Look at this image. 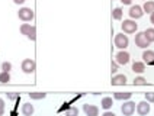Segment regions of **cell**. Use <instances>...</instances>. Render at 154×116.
<instances>
[{
	"label": "cell",
	"instance_id": "1",
	"mask_svg": "<svg viewBox=\"0 0 154 116\" xmlns=\"http://www.w3.org/2000/svg\"><path fill=\"white\" fill-rule=\"evenodd\" d=\"M20 33L25 35L26 38L31 39V41H35V39H36V28L32 25H29V23H23V25L20 26Z\"/></svg>",
	"mask_w": 154,
	"mask_h": 116
},
{
	"label": "cell",
	"instance_id": "2",
	"mask_svg": "<svg viewBox=\"0 0 154 116\" xmlns=\"http://www.w3.org/2000/svg\"><path fill=\"white\" fill-rule=\"evenodd\" d=\"M17 16H19L20 20H23V22H31L35 17V13L31 8H22V9H19Z\"/></svg>",
	"mask_w": 154,
	"mask_h": 116
},
{
	"label": "cell",
	"instance_id": "3",
	"mask_svg": "<svg viewBox=\"0 0 154 116\" xmlns=\"http://www.w3.org/2000/svg\"><path fill=\"white\" fill-rule=\"evenodd\" d=\"M20 68H22V71H23V73H26V74H32L35 70H36V64H35L34 60L26 58V60H23V61H22V66H20Z\"/></svg>",
	"mask_w": 154,
	"mask_h": 116
},
{
	"label": "cell",
	"instance_id": "4",
	"mask_svg": "<svg viewBox=\"0 0 154 116\" xmlns=\"http://www.w3.org/2000/svg\"><path fill=\"white\" fill-rule=\"evenodd\" d=\"M129 44V39L127 35H124V33H118L116 36H115V47L116 48H119V50H125L127 47H128Z\"/></svg>",
	"mask_w": 154,
	"mask_h": 116
},
{
	"label": "cell",
	"instance_id": "5",
	"mask_svg": "<svg viewBox=\"0 0 154 116\" xmlns=\"http://www.w3.org/2000/svg\"><path fill=\"white\" fill-rule=\"evenodd\" d=\"M137 29H138V25L134 22V20H131V19L124 20V23H122V31H124V33L131 35V33H135Z\"/></svg>",
	"mask_w": 154,
	"mask_h": 116
},
{
	"label": "cell",
	"instance_id": "6",
	"mask_svg": "<svg viewBox=\"0 0 154 116\" xmlns=\"http://www.w3.org/2000/svg\"><path fill=\"white\" fill-rule=\"evenodd\" d=\"M121 112L124 113V116H131L135 112V103L131 102V100H127V102L121 106Z\"/></svg>",
	"mask_w": 154,
	"mask_h": 116
},
{
	"label": "cell",
	"instance_id": "7",
	"mask_svg": "<svg viewBox=\"0 0 154 116\" xmlns=\"http://www.w3.org/2000/svg\"><path fill=\"white\" fill-rule=\"evenodd\" d=\"M135 110H137V113L140 116L148 115V112H150V103H148L147 100H144V102H140V103L137 105V108H135Z\"/></svg>",
	"mask_w": 154,
	"mask_h": 116
},
{
	"label": "cell",
	"instance_id": "8",
	"mask_svg": "<svg viewBox=\"0 0 154 116\" xmlns=\"http://www.w3.org/2000/svg\"><path fill=\"white\" fill-rule=\"evenodd\" d=\"M135 45H137V47H140V48H147V47L150 45V42L147 41L144 32H140V33H137V35H135Z\"/></svg>",
	"mask_w": 154,
	"mask_h": 116
},
{
	"label": "cell",
	"instance_id": "9",
	"mask_svg": "<svg viewBox=\"0 0 154 116\" xmlns=\"http://www.w3.org/2000/svg\"><path fill=\"white\" fill-rule=\"evenodd\" d=\"M115 61H116L118 64L125 66V64H128L129 63V54L127 52V51H119V52L115 55Z\"/></svg>",
	"mask_w": 154,
	"mask_h": 116
},
{
	"label": "cell",
	"instance_id": "10",
	"mask_svg": "<svg viewBox=\"0 0 154 116\" xmlns=\"http://www.w3.org/2000/svg\"><path fill=\"white\" fill-rule=\"evenodd\" d=\"M128 13H129V16L132 17V19H140V17H143V15H144V10H143L141 6L135 5V6H131V9H129Z\"/></svg>",
	"mask_w": 154,
	"mask_h": 116
},
{
	"label": "cell",
	"instance_id": "11",
	"mask_svg": "<svg viewBox=\"0 0 154 116\" xmlns=\"http://www.w3.org/2000/svg\"><path fill=\"white\" fill-rule=\"evenodd\" d=\"M83 110H85L86 116H99V109L94 105H83Z\"/></svg>",
	"mask_w": 154,
	"mask_h": 116
},
{
	"label": "cell",
	"instance_id": "12",
	"mask_svg": "<svg viewBox=\"0 0 154 116\" xmlns=\"http://www.w3.org/2000/svg\"><path fill=\"white\" fill-rule=\"evenodd\" d=\"M112 86H124L127 83V77L124 74H115L112 77Z\"/></svg>",
	"mask_w": 154,
	"mask_h": 116
},
{
	"label": "cell",
	"instance_id": "13",
	"mask_svg": "<svg viewBox=\"0 0 154 116\" xmlns=\"http://www.w3.org/2000/svg\"><path fill=\"white\" fill-rule=\"evenodd\" d=\"M132 71H134V73H138V74H143V73L146 71V64L141 63V61H135V63L132 64Z\"/></svg>",
	"mask_w": 154,
	"mask_h": 116
},
{
	"label": "cell",
	"instance_id": "14",
	"mask_svg": "<svg viewBox=\"0 0 154 116\" xmlns=\"http://www.w3.org/2000/svg\"><path fill=\"white\" fill-rule=\"evenodd\" d=\"M20 110H22V113H23L25 116H32V115H34V112H35L34 106H32L31 103H23Z\"/></svg>",
	"mask_w": 154,
	"mask_h": 116
},
{
	"label": "cell",
	"instance_id": "15",
	"mask_svg": "<svg viewBox=\"0 0 154 116\" xmlns=\"http://www.w3.org/2000/svg\"><path fill=\"white\" fill-rule=\"evenodd\" d=\"M143 60H144V63H147V64H153L154 63V51H150V50L144 51Z\"/></svg>",
	"mask_w": 154,
	"mask_h": 116
},
{
	"label": "cell",
	"instance_id": "16",
	"mask_svg": "<svg viewBox=\"0 0 154 116\" xmlns=\"http://www.w3.org/2000/svg\"><path fill=\"white\" fill-rule=\"evenodd\" d=\"M131 96H132V93H129V91H125V93L119 91V93H115V94H113V99H116V100H129L131 99Z\"/></svg>",
	"mask_w": 154,
	"mask_h": 116
},
{
	"label": "cell",
	"instance_id": "17",
	"mask_svg": "<svg viewBox=\"0 0 154 116\" xmlns=\"http://www.w3.org/2000/svg\"><path fill=\"white\" fill-rule=\"evenodd\" d=\"M143 10H144V13H154V2L151 0H147L146 3H144V6H143Z\"/></svg>",
	"mask_w": 154,
	"mask_h": 116
},
{
	"label": "cell",
	"instance_id": "18",
	"mask_svg": "<svg viewBox=\"0 0 154 116\" xmlns=\"http://www.w3.org/2000/svg\"><path fill=\"white\" fill-rule=\"evenodd\" d=\"M112 105H113V100H112V97H103L102 99V106L105 110H109V109L112 108Z\"/></svg>",
	"mask_w": 154,
	"mask_h": 116
},
{
	"label": "cell",
	"instance_id": "19",
	"mask_svg": "<svg viewBox=\"0 0 154 116\" xmlns=\"http://www.w3.org/2000/svg\"><path fill=\"white\" fill-rule=\"evenodd\" d=\"M122 15H124V12H122V9L121 8H115L113 10H112V17H113L115 20L122 19Z\"/></svg>",
	"mask_w": 154,
	"mask_h": 116
},
{
	"label": "cell",
	"instance_id": "20",
	"mask_svg": "<svg viewBox=\"0 0 154 116\" xmlns=\"http://www.w3.org/2000/svg\"><path fill=\"white\" fill-rule=\"evenodd\" d=\"M144 35H146L148 42H154V28H148L146 32H144Z\"/></svg>",
	"mask_w": 154,
	"mask_h": 116
},
{
	"label": "cell",
	"instance_id": "21",
	"mask_svg": "<svg viewBox=\"0 0 154 116\" xmlns=\"http://www.w3.org/2000/svg\"><path fill=\"white\" fill-rule=\"evenodd\" d=\"M29 97L34 100H41L47 97V93H29Z\"/></svg>",
	"mask_w": 154,
	"mask_h": 116
},
{
	"label": "cell",
	"instance_id": "22",
	"mask_svg": "<svg viewBox=\"0 0 154 116\" xmlns=\"http://www.w3.org/2000/svg\"><path fill=\"white\" fill-rule=\"evenodd\" d=\"M10 81V74L6 71H2L0 73V83H9Z\"/></svg>",
	"mask_w": 154,
	"mask_h": 116
},
{
	"label": "cell",
	"instance_id": "23",
	"mask_svg": "<svg viewBox=\"0 0 154 116\" xmlns=\"http://www.w3.org/2000/svg\"><path fill=\"white\" fill-rule=\"evenodd\" d=\"M66 116H79V109L77 108H69L66 110Z\"/></svg>",
	"mask_w": 154,
	"mask_h": 116
},
{
	"label": "cell",
	"instance_id": "24",
	"mask_svg": "<svg viewBox=\"0 0 154 116\" xmlns=\"http://www.w3.org/2000/svg\"><path fill=\"white\" fill-rule=\"evenodd\" d=\"M134 84H135V86H146V84H147V80L144 78V77H135Z\"/></svg>",
	"mask_w": 154,
	"mask_h": 116
},
{
	"label": "cell",
	"instance_id": "25",
	"mask_svg": "<svg viewBox=\"0 0 154 116\" xmlns=\"http://www.w3.org/2000/svg\"><path fill=\"white\" fill-rule=\"evenodd\" d=\"M10 70H12V64H10V63H3V64H2V71L9 73Z\"/></svg>",
	"mask_w": 154,
	"mask_h": 116
},
{
	"label": "cell",
	"instance_id": "26",
	"mask_svg": "<svg viewBox=\"0 0 154 116\" xmlns=\"http://www.w3.org/2000/svg\"><path fill=\"white\" fill-rule=\"evenodd\" d=\"M116 71H118V63H116V61H112V64H111V73H112V74H116Z\"/></svg>",
	"mask_w": 154,
	"mask_h": 116
},
{
	"label": "cell",
	"instance_id": "27",
	"mask_svg": "<svg viewBox=\"0 0 154 116\" xmlns=\"http://www.w3.org/2000/svg\"><path fill=\"white\" fill-rule=\"evenodd\" d=\"M6 96H8V99H10V100L19 99V93H6Z\"/></svg>",
	"mask_w": 154,
	"mask_h": 116
},
{
	"label": "cell",
	"instance_id": "28",
	"mask_svg": "<svg viewBox=\"0 0 154 116\" xmlns=\"http://www.w3.org/2000/svg\"><path fill=\"white\" fill-rule=\"evenodd\" d=\"M146 100L148 103H154V93H146Z\"/></svg>",
	"mask_w": 154,
	"mask_h": 116
},
{
	"label": "cell",
	"instance_id": "29",
	"mask_svg": "<svg viewBox=\"0 0 154 116\" xmlns=\"http://www.w3.org/2000/svg\"><path fill=\"white\" fill-rule=\"evenodd\" d=\"M5 113V100L0 99V116H3Z\"/></svg>",
	"mask_w": 154,
	"mask_h": 116
},
{
	"label": "cell",
	"instance_id": "30",
	"mask_svg": "<svg viewBox=\"0 0 154 116\" xmlns=\"http://www.w3.org/2000/svg\"><path fill=\"white\" fill-rule=\"evenodd\" d=\"M121 3H122V5H131L132 0H121Z\"/></svg>",
	"mask_w": 154,
	"mask_h": 116
},
{
	"label": "cell",
	"instance_id": "31",
	"mask_svg": "<svg viewBox=\"0 0 154 116\" xmlns=\"http://www.w3.org/2000/svg\"><path fill=\"white\" fill-rule=\"evenodd\" d=\"M26 0H13V3H16V5H23Z\"/></svg>",
	"mask_w": 154,
	"mask_h": 116
},
{
	"label": "cell",
	"instance_id": "32",
	"mask_svg": "<svg viewBox=\"0 0 154 116\" xmlns=\"http://www.w3.org/2000/svg\"><path fill=\"white\" fill-rule=\"evenodd\" d=\"M102 116H116L115 113H112V112H105Z\"/></svg>",
	"mask_w": 154,
	"mask_h": 116
},
{
	"label": "cell",
	"instance_id": "33",
	"mask_svg": "<svg viewBox=\"0 0 154 116\" xmlns=\"http://www.w3.org/2000/svg\"><path fill=\"white\" fill-rule=\"evenodd\" d=\"M150 22L154 25V13H151V15H150Z\"/></svg>",
	"mask_w": 154,
	"mask_h": 116
},
{
	"label": "cell",
	"instance_id": "34",
	"mask_svg": "<svg viewBox=\"0 0 154 116\" xmlns=\"http://www.w3.org/2000/svg\"><path fill=\"white\" fill-rule=\"evenodd\" d=\"M146 2H147V0H146Z\"/></svg>",
	"mask_w": 154,
	"mask_h": 116
}]
</instances>
